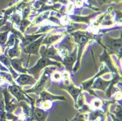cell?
I'll list each match as a JSON object with an SVG mask.
<instances>
[{
    "label": "cell",
    "mask_w": 122,
    "mask_h": 121,
    "mask_svg": "<svg viewBox=\"0 0 122 121\" xmlns=\"http://www.w3.org/2000/svg\"><path fill=\"white\" fill-rule=\"evenodd\" d=\"M2 93L5 97L4 102H5V111L7 113H13L17 107L20 106V105L18 104H14V102L15 101V99L11 97V94L9 93L7 87H5Z\"/></svg>",
    "instance_id": "cell-3"
},
{
    "label": "cell",
    "mask_w": 122,
    "mask_h": 121,
    "mask_svg": "<svg viewBox=\"0 0 122 121\" xmlns=\"http://www.w3.org/2000/svg\"><path fill=\"white\" fill-rule=\"evenodd\" d=\"M10 63L13 69L18 72H20L21 74H26L27 73V69L24 68L22 67V61L20 59H18V58L10 59Z\"/></svg>",
    "instance_id": "cell-14"
},
{
    "label": "cell",
    "mask_w": 122,
    "mask_h": 121,
    "mask_svg": "<svg viewBox=\"0 0 122 121\" xmlns=\"http://www.w3.org/2000/svg\"><path fill=\"white\" fill-rule=\"evenodd\" d=\"M7 90L11 95L15 98L18 102H20L21 101H26L27 102H29V100L25 97L26 94L20 88V86L17 85L16 84L10 85L8 86Z\"/></svg>",
    "instance_id": "cell-5"
},
{
    "label": "cell",
    "mask_w": 122,
    "mask_h": 121,
    "mask_svg": "<svg viewBox=\"0 0 122 121\" xmlns=\"http://www.w3.org/2000/svg\"><path fill=\"white\" fill-rule=\"evenodd\" d=\"M9 30H7L5 32L0 33V45H1L3 48L4 46L6 44L7 39H8V34H9Z\"/></svg>",
    "instance_id": "cell-18"
},
{
    "label": "cell",
    "mask_w": 122,
    "mask_h": 121,
    "mask_svg": "<svg viewBox=\"0 0 122 121\" xmlns=\"http://www.w3.org/2000/svg\"><path fill=\"white\" fill-rule=\"evenodd\" d=\"M55 69V68H49V69H46L45 72H44L42 75V77H40V80L38 81V82L37 83V85L35 86L34 88H32L29 91H26L25 93H35L37 94H40V92L43 91L46 89V87H47V82L50 78V74L52 72V71H53Z\"/></svg>",
    "instance_id": "cell-2"
},
{
    "label": "cell",
    "mask_w": 122,
    "mask_h": 121,
    "mask_svg": "<svg viewBox=\"0 0 122 121\" xmlns=\"http://www.w3.org/2000/svg\"><path fill=\"white\" fill-rule=\"evenodd\" d=\"M40 102H52V101H56V100H64L66 101V98L64 96H54L46 91H43L40 93Z\"/></svg>",
    "instance_id": "cell-10"
},
{
    "label": "cell",
    "mask_w": 122,
    "mask_h": 121,
    "mask_svg": "<svg viewBox=\"0 0 122 121\" xmlns=\"http://www.w3.org/2000/svg\"><path fill=\"white\" fill-rule=\"evenodd\" d=\"M110 115H111V117H112V118H113V121H121V120H120V119L117 118V117H115L113 115L110 114Z\"/></svg>",
    "instance_id": "cell-22"
},
{
    "label": "cell",
    "mask_w": 122,
    "mask_h": 121,
    "mask_svg": "<svg viewBox=\"0 0 122 121\" xmlns=\"http://www.w3.org/2000/svg\"><path fill=\"white\" fill-rule=\"evenodd\" d=\"M99 58H100V61H104V62L106 63V64L108 66V67H109V69H110V71H112L113 73H117L118 74V72L116 71V69L115 68V67H114L113 64L112 60H111V58H110L109 55L107 53V51H106L105 49L104 50V53L100 57H99Z\"/></svg>",
    "instance_id": "cell-15"
},
{
    "label": "cell",
    "mask_w": 122,
    "mask_h": 121,
    "mask_svg": "<svg viewBox=\"0 0 122 121\" xmlns=\"http://www.w3.org/2000/svg\"><path fill=\"white\" fill-rule=\"evenodd\" d=\"M7 19H8L7 18L4 17V18H2V19L0 20V27L2 26H4V24L6 23V21H7Z\"/></svg>",
    "instance_id": "cell-21"
},
{
    "label": "cell",
    "mask_w": 122,
    "mask_h": 121,
    "mask_svg": "<svg viewBox=\"0 0 122 121\" xmlns=\"http://www.w3.org/2000/svg\"><path fill=\"white\" fill-rule=\"evenodd\" d=\"M76 57H77L76 52H73L72 54L65 56L64 59H62L63 60L62 63L64 64L66 69L69 70L70 72H72V67H73L74 63L76 61Z\"/></svg>",
    "instance_id": "cell-12"
},
{
    "label": "cell",
    "mask_w": 122,
    "mask_h": 121,
    "mask_svg": "<svg viewBox=\"0 0 122 121\" xmlns=\"http://www.w3.org/2000/svg\"><path fill=\"white\" fill-rule=\"evenodd\" d=\"M67 80H66V82L64 83V85H59V87L61 88L65 89L66 91H67L72 96V97L74 98L75 102L76 103V102L77 101V97L80 96V93L81 92V90L79 88H77V87H74L73 85L72 84H68L67 83Z\"/></svg>",
    "instance_id": "cell-8"
},
{
    "label": "cell",
    "mask_w": 122,
    "mask_h": 121,
    "mask_svg": "<svg viewBox=\"0 0 122 121\" xmlns=\"http://www.w3.org/2000/svg\"><path fill=\"white\" fill-rule=\"evenodd\" d=\"M48 66H57L58 67H60L61 64L56 61H51V59H49V58H41L40 60L37 61V63L34 66V67L27 69V73L33 75L35 77V78L37 80V78L38 77L39 73L41 72V70L43 68H46V67H48Z\"/></svg>",
    "instance_id": "cell-1"
},
{
    "label": "cell",
    "mask_w": 122,
    "mask_h": 121,
    "mask_svg": "<svg viewBox=\"0 0 122 121\" xmlns=\"http://www.w3.org/2000/svg\"><path fill=\"white\" fill-rule=\"evenodd\" d=\"M0 62H1L5 67H7V69L11 72V75L13 76V77L14 79L18 77V74L16 73L15 71L12 67V66H11V63H10V59L9 58V57L7 56L2 54L1 56H0Z\"/></svg>",
    "instance_id": "cell-11"
},
{
    "label": "cell",
    "mask_w": 122,
    "mask_h": 121,
    "mask_svg": "<svg viewBox=\"0 0 122 121\" xmlns=\"http://www.w3.org/2000/svg\"><path fill=\"white\" fill-rule=\"evenodd\" d=\"M15 82L19 86H24L26 85H33L37 82V80L32 76L26 74H21L18 75V77L15 80Z\"/></svg>",
    "instance_id": "cell-9"
},
{
    "label": "cell",
    "mask_w": 122,
    "mask_h": 121,
    "mask_svg": "<svg viewBox=\"0 0 122 121\" xmlns=\"http://www.w3.org/2000/svg\"><path fill=\"white\" fill-rule=\"evenodd\" d=\"M52 77L54 79V80H60V78L61 77V74H59V72H55L52 74Z\"/></svg>",
    "instance_id": "cell-20"
},
{
    "label": "cell",
    "mask_w": 122,
    "mask_h": 121,
    "mask_svg": "<svg viewBox=\"0 0 122 121\" xmlns=\"http://www.w3.org/2000/svg\"><path fill=\"white\" fill-rule=\"evenodd\" d=\"M110 82H111V80L110 81H105V80H102L101 78H98L96 80L95 83L93 84L94 85H92V87L94 89H100L102 91H106L107 87L109 86Z\"/></svg>",
    "instance_id": "cell-16"
},
{
    "label": "cell",
    "mask_w": 122,
    "mask_h": 121,
    "mask_svg": "<svg viewBox=\"0 0 122 121\" xmlns=\"http://www.w3.org/2000/svg\"><path fill=\"white\" fill-rule=\"evenodd\" d=\"M43 39L44 37H41L40 39H37V41H34L31 44H29V45L23 48L24 53H28L29 55H31V54L39 55V50H40V45H41Z\"/></svg>",
    "instance_id": "cell-7"
},
{
    "label": "cell",
    "mask_w": 122,
    "mask_h": 121,
    "mask_svg": "<svg viewBox=\"0 0 122 121\" xmlns=\"http://www.w3.org/2000/svg\"><path fill=\"white\" fill-rule=\"evenodd\" d=\"M20 48L19 46V40L17 38L15 45L10 49H9L7 56L9 57L10 59H12L15 58H18L20 56Z\"/></svg>",
    "instance_id": "cell-13"
},
{
    "label": "cell",
    "mask_w": 122,
    "mask_h": 121,
    "mask_svg": "<svg viewBox=\"0 0 122 121\" xmlns=\"http://www.w3.org/2000/svg\"><path fill=\"white\" fill-rule=\"evenodd\" d=\"M6 117V111L5 107V102L4 100L0 101V121H7Z\"/></svg>",
    "instance_id": "cell-17"
},
{
    "label": "cell",
    "mask_w": 122,
    "mask_h": 121,
    "mask_svg": "<svg viewBox=\"0 0 122 121\" xmlns=\"http://www.w3.org/2000/svg\"><path fill=\"white\" fill-rule=\"evenodd\" d=\"M115 115L117 118L121 120V106H117V108L115 110Z\"/></svg>",
    "instance_id": "cell-19"
},
{
    "label": "cell",
    "mask_w": 122,
    "mask_h": 121,
    "mask_svg": "<svg viewBox=\"0 0 122 121\" xmlns=\"http://www.w3.org/2000/svg\"><path fill=\"white\" fill-rule=\"evenodd\" d=\"M3 52H4V49L1 45H0V56H1V55L3 53Z\"/></svg>",
    "instance_id": "cell-23"
},
{
    "label": "cell",
    "mask_w": 122,
    "mask_h": 121,
    "mask_svg": "<svg viewBox=\"0 0 122 121\" xmlns=\"http://www.w3.org/2000/svg\"><path fill=\"white\" fill-rule=\"evenodd\" d=\"M105 42L109 50V53H117L118 54V56H119V58L121 57V56H120V53H121V39H113L106 37Z\"/></svg>",
    "instance_id": "cell-4"
},
{
    "label": "cell",
    "mask_w": 122,
    "mask_h": 121,
    "mask_svg": "<svg viewBox=\"0 0 122 121\" xmlns=\"http://www.w3.org/2000/svg\"><path fill=\"white\" fill-rule=\"evenodd\" d=\"M40 53L41 55L42 58H52L58 61L62 62V58L60 57L59 55L57 53L56 50L53 48H41L40 50Z\"/></svg>",
    "instance_id": "cell-6"
}]
</instances>
